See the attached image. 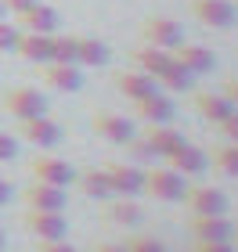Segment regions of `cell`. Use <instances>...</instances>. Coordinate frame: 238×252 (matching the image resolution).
Returning <instances> with one entry per match:
<instances>
[{
	"instance_id": "cell-12",
	"label": "cell",
	"mask_w": 238,
	"mask_h": 252,
	"mask_svg": "<svg viewBox=\"0 0 238 252\" xmlns=\"http://www.w3.org/2000/svg\"><path fill=\"white\" fill-rule=\"evenodd\" d=\"M191 234L199 238V242H231L235 238V223L228 216H206V213H191Z\"/></svg>"
},
{
	"instance_id": "cell-10",
	"label": "cell",
	"mask_w": 238,
	"mask_h": 252,
	"mask_svg": "<svg viewBox=\"0 0 238 252\" xmlns=\"http://www.w3.org/2000/svg\"><path fill=\"white\" fill-rule=\"evenodd\" d=\"M90 126H94V133L101 137V141H108V144H127L130 137H137L134 123L127 116H119V112H94Z\"/></svg>"
},
{
	"instance_id": "cell-26",
	"label": "cell",
	"mask_w": 238,
	"mask_h": 252,
	"mask_svg": "<svg viewBox=\"0 0 238 252\" xmlns=\"http://www.w3.org/2000/svg\"><path fill=\"white\" fill-rule=\"evenodd\" d=\"M155 83H163L166 90H173V94H184V90H191V87H195V76H191L188 68L173 58V62H170V65L163 68V72L155 76Z\"/></svg>"
},
{
	"instance_id": "cell-38",
	"label": "cell",
	"mask_w": 238,
	"mask_h": 252,
	"mask_svg": "<svg viewBox=\"0 0 238 252\" xmlns=\"http://www.w3.org/2000/svg\"><path fill=\"white\" fill-rule=\"evenodd\" d=\"M94 252H127L123 245H116V242H98V249Z\"/></svg>"
},
{
	"instance_id": "cell-40",
	"label": "cell",
	"mask_w": 238,
	"mask_h": 252,
	"mask_svg": "<svg viewBox=\"0 0 238 252\" xmlns=\"http://www.w3.org/2000/svg\"><path fill=\"white\" fill-rule=\"evenodd\" d=\"M7 249V234H4V227H0V252Z\"/></svg>"
},
{
	"instance_id": "cell-34",
	"label": "cell",
	"mask_w": 238,
	"mask_h": 252,
	"mask_svg": "<svg viewBox=\"0 0 238 252\" xmlns=\"http://www.w3.org/2000/svg\"><path fill=\"white\" fill-rule=\"evenodd\" d=\"M195 252H235L231 242H199L195 238Z\"/></svg>"
},
{
	"instance_id": "cell-11",
	"label": "cell",
	"mask_w": 238,
	"mask_h": 252,
	"mask_svg": "<svg viewBox=\"0 0 238 252\" xmlns=\"http://www.w3.org/2000/svg\"><path fill=\"white\" fill-rule=\"evenodd\" d=\"M18 137L36 148H54L62 141V126L47 119V116H33V119H18Z\"/></svg>"
},
{
	"instance_id": "cell-28",
	"label": "cell",
	"mask_w": 238,
	"mask_h": 252,
	"mask_svg": "<svg viewBox=\"0 0 238 252\" xmlns=\"http://www.w3.org/2000/svg\"><path fill=\"white\" fill-rule=\"evenodd\" d=\"M51 62L76 65V36H62V32H51Z\"/></svg>"
},
{
	"instance_id": "cell-13",
	"label": "cell",
	"mask_w": 238,
	"mask_h": 252,
	"mask_svg": "<svg viewBox=\"0 0 238 252\" xmlns=\"http://www.w3.org/2000/svg\"><path fill=\"white\" fill-rule=\"evenodd\" d=\"M134 116L137 119H144L148 126H163V123H173V116H177V105L170 101L163 90H155V94H148V97H141V101H134Z\"/></svg>"
},
{
	"instance_id": "cell-14",
	"label": "cell",
	"mask_w": 238,
	"mask_h": 252,
	"mask_svg": "<svg viewBox=\"0 0 238 252\" xmlns=\"http://www.w3.org/2000/svg\"><path fill=\"white\" fill-rule=\"evenodd\" d=\"M166 166L177 169L180 177H199V173H206V169H209V155L202 152L199 144H188L184 141L173 155H166Z\"/></svg>"
},
{
	"instance_id": "cell-36",
	"label": "cell",
	"mask_w": 238,
	"mask_h": 252,
	"mask_svg": "<svg viewBox=\"0 0 238 252\" xmlns=\"http://www.w3.org/2000/svg\"><path fill=\"white\" fill-rule=\"evenodd\" d=\"M36 0H4V7H7V15H22V11H29Z\"/></svg>"
},
{
	"instance_id": "cell-2",
	"label": "cell",
	"mask_w": 238,
	"mask_h": 252,
	"mask_svg": "<svg viewBox=\"0 0 238 252\" xmlns=\"http://www.w3.org/2000/svg\"><path fill=\"white\" fill-rule=\"evenodd\" d=\"M0 108H4L11 119H33V116H47V97H43L36 87H11L7 94L0 97Z\"/></svg>"
},
{
	"instance_id": "cell-7",
	"label": "cell",
	"mask_w": 238,
	"mask_h": 252,
	"mask_svg": "<svg viewBox=\"0 0 238 252\" xmlns=\"http://www.w3.org/2000/svg\"><path fill=\"white\" fill-rule=\"evenodd\" d=\"M29 173H33V180H43V184H54V188H69L76 180V169L65 158H54V155L29 158Z\"/></svg>"
},
{
	"instance_id": "cell-20",
	"label": "cell",
	"mask_w": 238,
	"mask_h": 252,
	"mask_svg": "<svg viewBox=\"0 0 238 252\" xmlns=\"http://www.w3.org/2000/svg\"><path fill=\"white\" fill-rule=\"evenodd\" d=\"M144 141H148V148L159 158H166L184 144V133H180L173 123H163V126H148V130H144Z\"/></svg>"
},
{
	"instance_id": "cell-23",
	"label": "cell",
	"mask_w": 238,
	"mask_h": 252,
	"mask_svg": "<svg viewBox=\"0 0 238 252\" xmlns=\"http://www.w3.org/2000/svg\"><path fill=\"white\" fill-rule=\"evenodd\" d=\"M101 216H105V223H116V227H134L141 220V205L134 202V198H119L116 202H108L105 198V209H101Z\"/></svg>"
},
{
	"instance_id": "cell-22",
	"label": "cell",
	"mask_w": 238,
	"mask_h": 252,
	"mask_svg": "<svg viewBox=\"0 0 238 252\" xmlns=\"http://www.w3.org/2000/svg\"><path fill=\"white\" fill-rule=\"evenodd\" d=\"M112 51L105 40H94V36H76V65H87V68H101L108 65Z\"/></svg>"
},
{
	"instance_id": "cell-1",
	"label": "cell",
	"mask_w": 238,
	"mask_h": 252,
	"mask_svg": "<svg viewBox=\"0 0 238 252\" xmlns=\"http://www.w3.org/2000/svg\"><path fill=\"white\" fill-rule=\"evenodd\" d=\"M188 191V177H180L170 166H152L144 169V194H152L155 202H180Z\"/></svg>"
},
{
	"instance_id": "cell-31",
	"label": "cell",
	"mask_w": 238,
	"mask_h": 252,
	"mask_svg": "<svg viewBox=\"0 0 238 252\" xmlns=\"http://www.w3.org/2000/svg\"><path fill=\"white\" fill-rule=\"evenodd\" d=\"M18 36H22V29H18V26H11L7 18H0V51H15Z\"/></svg>"
},
{
	"instance_id": "cell-41",
	"label": "cell",
	"mask_w": 238,
	"mask_h": 252,
	"mask_svg": "<svg viewBox=\"0 0 238 252\" xmlns=\"http://www.w3.org/2000/svg\"><path fill=\"white\" fill-rule=\"evenodd\" d=\"M0 18H7V7H4V0H0Z\"/></svg>"
},
{
	"instance_id": "cell-4",
	"label": "cell",
	"mask_w": 238,
	"mask_h": 252,
	"mask_svg": "<svg viewBox=\"0 0 238 252\" xmlns=\"http://www.w3.org/2000/svg\"><path fill=\"white\" fill-rule=\"evenodd\" d=\"M141 40L152 43V47L173 51L177 43H184V26H180L177 18H166V15L144 18V22H141Z\"/></svg>"
},
{
	"instance_id": "cell-32",
	"label": "cell",
	"mask_w": 238,
	"mask_h": 252,
	"mask_svg": "<svg viewBox=\"0 0 238 252\" xmlns=\"http://www.w3.org/2000/svg\"><path fill=\"white\" fill-rule=\"evenodd\" d=\"M217 130H220L224 137H228V141H231V144H238V108L231 112V116H228V119H220V123H217Z\"/></svg>"
},
{
	"instance_id": "cell-30",
	"label": "cell",
	"mask_w": 238,
	"mask_h": 252,
	"mask_svg": "<svg viewBox=\"0 0 238 252\" xmlns=\"http://www.w3.org/2000/svg\"><path fill=\"white\" fill-rule=\"evenodd\" d=\"M127 148H130V155L137 158V162H155V158H159L152 148H148V141H144V137H130Z\"/></svg>"
},
{
	"instance_id": "cell-18",
	"label": "cell",
	"mask_w": 238,
	"mask_h": 252,
	"mask_svg": "<svg viewBox=\"0 0 238 252\" xmlns=\"http://www.w3.org/2000/svg\"><path fill=\"white\" fill-rule=\"evenodd\" d=\"M112 83H116V90L127 101H141V97H148V94H155V76H148V72H141V68H130V72H116L112 76Z\"/></svg>"
},
{
	"instance_id": "cell-3",
	"label": "cell",
	"mask_w": 238,
	"mask_h": 252,
	"mask_svg": "<svg viewBox=\"0 0 238 252\" xmlns=\"http://www.w3.org/2000/svg\"><path fill=\"white\" fill-rule=\"evenodd\" d=\"M22 227L36 242H62V238H69V220L62 213H47V209H26Z\"/></svg>"
},
{
	"instance_id": "cell-37",
	"label": "cell",
	"mask_w": 238,
	"mask_h": 252,
	"mask_svg": "<svg viewBox=\"0 0 238 252\" xmlns=\"http://www.w3.org/2000/svg\"><path fill=\"white\" fill-rule=\"evenodd\" d=\"M224 97L238 108V79H228V83H224Z\"/></svg>"
},
{
	"instance_id": "cell-21",
	"label": "cell",
	"mask_w": 238,
	"mask_h": 252,
	"mask_svg": "<svg viewBox=\"0 0 238 252\" xmlns=\"http://www.w3.org/2000/svg\"><path fill=\"white\" fill-rule=\"evenodd\" d=\"M15 54L26 62H36V65L51 62V36L47 32H22L15 43Z\"/></svg>"
},
{
	"instance_id": "cell-6",
	"label": "cell",
	"mask_w": 238,
	"mask_h": 252,
	"mask_svg": "<svg viewBox=\"0 0 238 252\" xmlns=\"http://www.w3.org/2000/svg\"><path fill=\"white\" fill-rule=\"evenodd\" d=\"M191 15L209 29H231L238 22V7L231 0H191Z\"/></svg>"
},
{
	"instance_id": "cell-27",
	"label": "cell",
	"mask_w": 238,
	"mask_h": 252,
	"mask_svg": "<svg viewBox=\"0 0 238 252\" xmlns=\"http://www.w3.org/2000/svg\"><path fill=\"white\" fill-rule=\"evenodd\" d=\"M209 166L224 177H238V144H228V148H213L209 155Z\"/></svg>"
},
{
	"instance_id": "cell-42",
	"label": "cell",
	"mask_w": 238,
	"mask_h": 252,
	"mask_svg": "<svg viewBox=\"0 0 238 252\" xmlns=\"http://www.w3.org/2000/svg\"><path fill=\"white\" fill-rule=\"evenodd\" d=\"M235 238H238V227H235Z\"/></svg>"
},
{
	"instance_id": "cell-19",
	"label": "cell",
	"mask_w": 238,
	"mask_h": 252,
	"mask_svg": "<svg viewBox=\"0 0 238 252\" xmlns=\"http://www.w3.org/2000/svg\"><path fill=\"white\" fill-rule=\"evenodd\" d=\"M191 105H195V112H199L202 119H209L213 126L235 112V105L224 94H209V90H195V94H191Z\"/></svg>"
},
{
	"instance_id": "cell-35",
	"label": "cell",
	"mask_w": 238,
	"mask_h": 252,
	"mask_svg": "<svg viewBox=\"0 0 238 252\" xmlns=\"http://www.w3.org/2000/svg\"><path fill=\"white\" fill-rule=\"evenodd\" d=\"M36 252H79V249L76 245H65V238H62V242H40Z\"/></svg>"
},
{
	"instance_id": "cell-39",
	"label": "cell",
	"mask_w": 238,
	"mask_h": 252,
	"mask_svg": "<svg viewBox=\"0 0 238 252\" xmlns=\"http://www.w3.org/2000/svg\"><path fill=\"white\" fill-rule=\"evenodd\" d=\"M7 202H11V184L0 177V205H7Z\"/></svg>"
},
{
	"instance_id": "cell-24",
	"label": "cell",
	"mask_w": 238,
	"mask_h": 252,
	"mask_svg": "<svg viewBox=\"0 0 238 252\" xmlns=\"http://www.w3.org/2000/svg\"><path fill=\"white\" fill-rule=\"evenodd\" d=\"M170 62H173V51L152 47V43H141V47L134 51V65H137L141 72H148V76H159Z\"/></svg>"
},
{
	"instance_id": "cell-29",
	"label": "cell",
	"mask_w": 238,
	"mask_h": 252,
	"mask_svg": "<svg viewBox=\"0 0 238 252\" xmlns=\"http://www.w3.org/2000/svg\"><path fill=\"white\" fill-rule=\"evenodd\" d=\"M123 249L127 252H166V245L159 242V238H148V234H134L123 242Z\"/></svg>"
},
{
	"instance_id": "cell-5",
	"label": "cell",
	"mask_w": 238,
	"mask_h": 252,
	"mask_svg": "<svg viewBox=\"0 0 238 252\" xmlns=\"http://www.w3.org/2000/svg\"><path fill=\"white\" fill-rule=\"evenodd\" d=\"M112 184V194H123V198H137L144 191V169L141 166H130V162H108L101 166Z\"/></svg>"
},
{
	"instance_id": "cell-16",
	"label": "cell",
	"mask_w": 238,
	"mask_h": 252,
	"mask_svg": "<svg viewBox=\"0 0 238 252\" xmlns=\"http://www.w3.org/2000/svg\"><path fill=\"white\" fill-rule=\"evenodd\" d=\"M173 58L184 65L191 76H202V72H213V68H217V54L209 47H202V43H177Z\"/></svg>"
},
{
	"instance_id": "cell-17",
	"label": "cell",
	"mask_w": 238,
	"mask_h": 252,
	"mask_svg": "<svg viewBox=\"0 0 238 252\" xmlns=\"http://www.w3.org/2000/svg\"><path fill=\"white\" fill-rule=\"evenodd\" d=\"M15 18H18V26L26 29V32H47V36H51V32H58V26H62V15L51 4H40V0L29 11L15 15Z\"/></svg>"
},
{
	"instance_id": "cell-33",
	"label": "cell",
	"mask_w": 238,
	"mask_h": 252,
	"mask_svg": "<svg viewBox=\"0 0 238 252\" xmlns=\"http://www.w3.org/2000/svg\"><path fill=\"white\" fill-rule=\"evenodd\" d=\"M15 155H18V141H15L11 133L0 130V162H11Z\"/></svg>"
},
{
	"instance_id": "cell-25",
	"label": "cell",
	"mask_w": 238,
	"mask_h": 252,
	"mask_svg": "<svg viewBox=\"0 0 238 252\" xmlns=\"http://www.w3.org/2000/svg\"><path fill=\"white\" fill-rule=\"evenodd\" d=\"M72 184L87 194V198H98V202H105L112 198V184H108V177H105V169H83V173H76Z\"/></svg>"
},
{
	"instance_id": "cell-8",
	"label": "cell",
	"mask_w": 238,
	"mask_h": 252,
	"mask_svg": "<svg viewBox=\"0 0 238 252\" xmlns=\"http://www.w3.org/2000/svg\"><path fill=\"white\" fill-rule=\"evenodd\" d=\"M180 202H184L191 213H206V216H228V205H231L228 194H224L220 188H209V184L188 188Z\"/></svg>"
},
{
	"instance_id": "cell-9",
	"label": "cell",
	"mask_w": 238,
	"mask_h": 252,
	"mask_svg": "<svg viewBox=\"0 0 238 252\" xmlns=\"http://www.w3.org/2000/svg\"><path fill=\"white\" fill-rule=\"evenodd\" d=\"M22 202H26V209L65 213V202H69V194H65V188H54V184H43V180H33L29 188H22Z\"/></svg>"
},
{
	"instance_id": "cell-15",
	"label": "cell",
	"mask_w": 238,
	"mask_h": 252,
	"mask_svg": "<svg viewBox=\"0 0 238 252\" xmlns=\"http://www.w3.org/2000/svg\"><path fill=\"white\" fill-rule=\"evenodd\" d=\"M43 83L51 90H62V94H76L79 87H83V72H79V65H62V62H43L40 68Z\"/></svg>"
}]
</instances>
